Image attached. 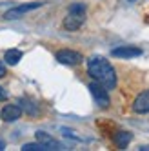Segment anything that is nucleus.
Masks as SVG:
<instances>
[{
    "label": "nucleus",
    "instance_id": "obj_1",
    "mask_svg": "<svg viewBox=\"0 0 149 151\" xmlns=\"http://www.w3.org/2000/svg\"><path fill=\"white\" fill-rule=\"evenodd\" d=\"M87 73L95 82L102 84L105 89L116 88V71L104 57H91L87 60Z\"/></svg>",
    "mask_w": 149,
    "mask_h": 151
},
{
    "label": "nucleus",
    "instance_id": "obj_11",
    "mask_svg": "<svg viewBox=\"0 0 149 151\" xmlns=\"http://www.w3.org/2000/svg\"><path fill=\"white\" fill-rule=\"evenodd\" d=\"M4 58H6V62L9 64V66H16V64L22 60V51H18V49H7Z\"/></svg>",
    "mask_w": 149,
    "mask_h": 151
},
{
    "label": "nucleus",
    "instance_id": "obj_6",
    "mask_svg": "<svg viewBox=\"0 0 149 151\" xmlns=\"http://www.w3.org/2000/svg\"><path fill=\"white\" fill-rule=\"evenodd\" d=\"M111 55L116 58H135L142 55V49L135 46H120V47H115L111 51Z\"/></svg>",
    "mask_w": 149,
    "mask_h": 151
},
{
    "label": "nucleus",
    "instance_id": "obj_10",
    "mask_svg": "<svg viewBox=\"0 0 149 151\" xmlns=\"http://www.w3.org/2000/svg\"><path fill=\"white\" fill-rule=\"evenodd\" d=\"M115 146L118 147V149H125L127 146H129V142L133 140V135L129 131H118V133H115Z\"/></svg>",
    "mask_w": 149,
    "mask_h": 151
},
{
    "label": "nucleus",
    "instance_id": "obj_7",
    "mask_svg": "<svg viewBox=\"0 0 149 151\" xmlns=\"http://www.w3.org/2000/svg\"><path fill=\"white\" fill-rule=\"evenodd\" d=\"M133 111L135 113H140V115L149 113V89L142 91L135 99V102H133Z\"/></svg>",
    "mask_w": 149,
    "mask_h": 151
},
{
    "label": "nucleus",
    "instance_id": "obj_9",
    "mask_svg": "<svg viewBox=\"0 0 149 151\" xmlns=\"http://www.w3.org/2000/svg\"><path fill=\"white\" fill-rule=\"evenodd\" d=\"M35 137H37L38 142H40V144H44L47 149H62V144L58 142V140H55L51 135H47V133H44V131H37Z\"/></svg>",
    "mask_w": 149,
    "mask_h": 151
},
{
    "label": "nucleus",
    "instance_id": "obj_15",
    "mask_svg": "<svg viewBox=\"0 0 149 151\" xmlns=\"http://www.w3.org/2000/svg\"><path fill=\"white\" fill-rule=\"evenodd\" d=\"M4 147H6V144H4V140H0V151H2Z\"/></svg>",
    "mask_w": 149,
    "mask_h": 151
},
{
    "label": "nucleus",
    "instance_id": "obj_2",
    "mask_svg": "<svg viewBox=\"0 0 149 151\" xmlns=\"http://www.w3.org/2000/svg\"><path fill=\"white\" fill-rule=\"evenodd\" d=\"M86 22V6L84 4H73L67 9V15L64 18V29L66 31H77Z\"/></svg>",
    "mask_w": 149,
    "mask_h": 151
},
{
    "label": "nucleus",
    "instance_id": "obj_16",
    "mask_svg": "<svg viewBox=\"0 0 149 151\" xmlns=\"http://www.w3.org/2000/svg\"><path fill=\"white\" fill-rule=\"evenodd\" d=\"M129 2H135V0H129Z\"/></svg>",
    "mask_w": 149,
    "mask_h": 151
},
{
    "label": "nucleus",
    "instance_id": "obj_13",
    "mask_svg": "<svg viewBox=\"0 0 149 151\" xmlns=\"http://www.w3.org/2000/svg\"><path fill=\"white\" fill-rule=\"evenodd\" d=\"M4 100H7V91L0 86V102H4Z\"/></svg>",
    "mask_w": 149,
    "mask_h": 151
},
{
    "label": "nucleus",
    "instance_id": "obj_4",
    "mask_svg": "<svg viewBox=\"0 0 149 151\" xmlns=\"http://www.w3.org/2000/svg\"><path fill=\"white\" fill-rule=\"evenodd\" d=\"M57 60L60 64H66V66H78V64L84 60V57L80 55L78 51H73V49H60L57 51Z\"/></svg>",
    "mask_w": 149,
    "mask_h": 151
},
{
    "label": "nucleus",
    "instance_id": "obj_12",
    "mask_svg": "<svg viewBox=\"0 0 149 151\" xmlns=\"http://www.w3.org/2000/svg\"><path fill=\"white\" fill-rule=\"evenodd\" d=\"M22 151H49V149L37 140L35 144H24V146H22Z\"/></svg>",
    "mask_w": 149,
    "mask_h": 151
},
{
    "label": "nucleus",
    "instance_id": "obj_3",
    "mask_svg": "<svg viewBox=\"0 0 149 151\" xmlns=\"http://www.w3.org/2000/svg\"><path fill=\"white\" fill-rule=\"evenodd\" d=\"M89 91H91V95H93L95 102H97V106L102 107V109H107L109 104H111L107 89H105L102 84H98V82H95V80H93V82L89 84Z\"/></svg>",
    "mask_w": 149,
    "mask_h": 151
},
{
    "label": "nucleus",
    "instance_id": "obj_5",
    "mask_svg": "<svg viewBox=\"0 0 149 151\" xmlns=\"http://www.w3.org/2000/svg\"><path fill=\"white\" fill-rule=\"evenodd\" d=\"M44 2H31V4H22V6H16L13 9H9V11H6L4 18L6 20H15V18H20L24 13H29V11H33V9H38Z\"/></svg>",
    "mask_w": 149,
    "mask_h": 151
},
{
    "label": "nucleus",
    "instance_id": "obj_8",
    "mask_svg": "<svg viewBox=\"0 0 149 151\" xmlns=\"http://www.w3.org/2000/svg\"><path fill=\"white\" fill-rule=\"evenodd\" d=\"M20 116H22V107L15 106V104L6 106L4 109H2V113H0V118L6 120V122H15V120H18Z\"/></svg>",
    "mask_w": 149,
    "mask_h": 151
},
{
    "label": "nucleus",
    "instance_id": "obj_14",
    "mask_svg": "<svg viewBox=\"0 0 149 151\" xmlns=\"http://www.w3.org/2000/svg\"><path fill=\"white\" fill-rule=\"evenodd\" d=\"M2 77H6V66H4V62L0 60V78Z\"/></svg>",
    "mask_w": 149,
    "mask_h": 151
}]
</instances>
